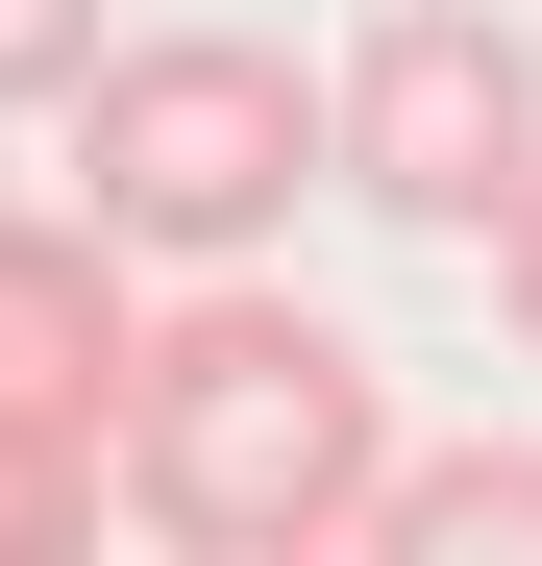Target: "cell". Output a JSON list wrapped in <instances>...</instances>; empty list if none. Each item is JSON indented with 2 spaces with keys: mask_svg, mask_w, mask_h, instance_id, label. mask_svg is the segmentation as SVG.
Segmentation results:
<instances>
[{
  "mask_svg": "<svg viewBox=\"0 0 542 566\" xmlns=\"http://www.w3.org/2000/svg\"><path fill=\"white\" fill-rule=\"evenodd\" d=\"M395 468L419 443L371 395V345L296 321L271 271H198V296L148 321V369H124V517L173 566H345Z\"/></svg>",
  "mask_w": 542,
  "mask_h": 566,
  "instance_id": "1",
  "label": "cell"
},
{
  "mask_svg": "<svg viewBox=\"0 0 542 566\" xmlns=\"http://www.w3.org/2000/svg\"><path fill=\"white\" fill-rule=\"evenodd\" d=\"M296 198H345V74H296L271 25H124V74L74 99V222L247 271Z\"/></svg>",
  "mask_w": 542,
  "mask_h": 566,
  "instance_id": "2",
  "label": "cell"
},
{
  "mask_svg": "<svg viewBox=\"0 0 542 566\" xmlns=\"http://www.w3.org/2000/svg\"><path fill=\"white\" fill-rule=\"evenodd\" d=\"M345 198L419 222V247H493L542 198V50L493 0H371L345 25Z\"/></svg>",
  "mask_w": 542,
  "mask_h": 566,
  "instance_id": "3",
  "label": "cell"
},
{
  "mask_svg": "<svg viewBox=\"0 0 542 566\" xmlns=\"http://www.w3.org/2000/svg\"><path fill=\"white\" fill-rule=\"evenodd\" d=\"M124 369H148V296L74 198H0V419L25 443H124Z\"/></svg>",
  "mask_w": 542,
  "mask_h": 566,
  "instance_id": "4",
  "label": "cell"
},
{
  "mask_svg": "<svg viewBox=\"0 0 542 566\" xmlns=\"http://www.w3.org/2000/svg\"><path fill=\"white\" fill-rule=\"evenodd\" d=\"M345 566H542V443H419Z\"/></svg>",
  "mask_w": 542,
  "mask_h": 566,
  "instance_id": "5",
  "label": "cell"
},
{
  "mask_svg": "<svg viewBox=\"0 0 542 566\" xmlns=\"http://www.w3.org/2000/svg\"><path fill=\"white\" fill-rule=\"evenodd\" d=\"M100 517H124V443H25L0 419V566H100Z\"/></svg>",
  "mask_w": 542,
  "mask_h": 566,
  "instance_id": "6",
  "label": "cell"
},
{
  "mask_svg": "<svg viewBox=\"0 0 542 566\" xmlns=\"http://www.w3.org/2000/svg\"><path fill=\"white\" fill-rule=\"evenodd\" d=\"M124 74V0H0V124H74Z\"/></svg>",
  "mask_w": 542,
  "mask_h": 566,
  "instance_id": "7",
  "label": "cell"
},
{
  "mask_svg": "<svg viewBox=\"0 0 542 566\" xmlns=\"http://www.w3.org/2000/svg\"><path fill=\"white\" fill-rule=\"evenodd\" d=\"M493 296H518V345H542V198H518V222H493Z\"/></svg>",
  "mask_w": 542,
  "mask_h": 566,
  "instance_id": "8",
  "label": "cell"
}]
</instances>
